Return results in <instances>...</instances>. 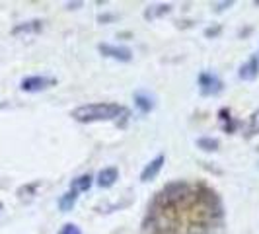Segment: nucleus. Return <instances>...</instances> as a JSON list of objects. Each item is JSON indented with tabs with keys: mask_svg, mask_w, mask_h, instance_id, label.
<instances>
[{
	"mask_svg": "<svg viewBox=\"0 0 259 234\" xmlns=\"http://www.w3.org/2000/svg\"><path fill=\"white\" fill-rule=\"evenodd\" d=\"M125 113L127 109L123 105L100 102V104H86L76 107L72 111V119L78 123H100V121H115Z\"/></svg>",
	"mask_w": 259,
	"mask_h": 234,
	"instance_id": "f257e3e1",
	"label": "nucleus"
},
{
	"mask_svg": "<svg viewBox=\"0 0 259 234\" xmlns=\"http://www.w3.org/2000/svg\"><path fill=\"white\" fill-rule=\"evenodd\" d=\"M98 51L102 53L107 59H113L119 63H131L133 61V51L129 47H123V45H111V43H100L98 45Z\"/></svg>",
	"mask_w": 259,
	"mask_h": 234,
	"instance_id": "f03ea898",
	"label": "nucleus"
},
{
	"mask_svg": "<svg viewBox=\"0 0 259 234\" xmlns=\"http://www.w3.org/2000/svg\"><path fill=\"white\" fill-rule=\"evenodd\" d=\"M57 80L51 76H43V74H33V76H26L20 82V88L29 94H35V92H43L47 88H51Z\"/></svg>",
	"mask_w": 259,
	"mask_h": 234,
	"instance_id": "7ed1b4c3",
	"label": "nucleus"
},
{
	"mask_svg": "<svg viewBox=\"0 0 259 234\" xmlns=\"http://www.w3.org/2000/svg\"><path fill=\"white\" fill-rule=\"evenodd\" d=\"M199 92L203 96H217L222 92V80L214 76L212 72H201L199 74Z\"/></svg>",
	"mask_w": 259,
	"mask_h": 234,
	"instance_id": "20e7f679",
	"label": "nucleus"
},
{
	"mask_svg": "<svg viewBox=\"0 0 259 234\" xmlns=\"http://www.w3.org/2000/svg\"><path fill=\"white\" fill-rule=\"evenodd\" d=\"M164 162H166V156L164 154H158L156 158H152V160L143 168V172H141V182L148 183V182H152V180H156V176L164 168Z\"/></svg>",
	"mask_w": 259,
	"mask_h": 234,
	"instance_id": "39448f33",
	"label": "nucleus"
},
{
	"mask_svg": "<svg viewBox=\"0 0 259 234\" xmlns=\"http://www.w3.org/2000/svg\"><path fill=\"white\" fill-rule=\"evenodd\" d=\"M117 180H119V170H117L115 166H107V168L100 170V174H98V180H96V183H98L102 189H107V187L115 185Z\"/></svg>",
	"mask_w": 259,
	"mask_h": 234,
	"instance_id": "423d86ee",
	"label": "nucleus"
},
{
	"mask_svg": "<svg viewBox=\"0 0 259 234\" xmlns=\"http://www.w3.org/2000/svg\"><path fill=\"white\" fill-rule=\"evenodd\" d=\"M238 76L242 78V80H247V82H251V80H255L259 76V59L257 55H253L247 63L240 66V72H238Z\"/></svg>",
	"mask_w": 259,
	"mask_h": 234,
	"instance_id": "0eeeda50",
	"label": "nucleus"
},
{
	"mask_svg": "<svg viewBox=\"0 0 259 234\" xmlns=\"http://www.w3.org/2000/svg\"><path fill=\"white\" fill-rule=\"evenodd\" d=\"M43 29V22L41 20H29V22H22L18 26L12 27V35H22V33H39Z\"/></svg>",
	"mask_w": 259,
	"mask_h": 234,
	"instance_id": "6e6552de",
	"label": "nucleus"
},
{
	"mask_svg": "<svg viewBox=\"0 0 259 234\" xmlns=\"http://www.w3.org/2000/svg\"><path fill=\"white\" fill-rule=\"evenodd\" d=\"M76 201H78V191L68 189L66 193H63L59 197V209H61L63 213H68V211H72V207L76 205Z\"/></svg>",
	"mask_w": 259,
	"mask_h": 234,
	"instance_id": "1a4fd4ad",
	"label": "nucleus"
},
{
	"mask_svg": "<svg viewBox=\"0 0 259 234\" xmlns=\"http://www.w3.org/2000/svg\"><path fill=\"white\" fill-rule=\"evenodd\" d=\"M135 104L137 107L143 111V113H150L154 109V100L148 96V94H143V92H137L135 94Z\"/></svg>",
	"mask_w": 259,
	"mask_h": 234,
	"instance_id": "9d476101",
	"label": "nucleus"
},
{
	"mask_svg": "<svg viewBox=\"0 0 259 234\" xmlns=\"http://www.w3.org/2000/svg\"><path fill=\"white\" fill-rule=\"evenodd\" d=\"M92 180H94V178H92L90 174H82V176H78L76 180L70 182V189H74L78 193H80V191H88L92 187Z\"/></svg>",
	"mask_w": 259,
	"mask_h": 234,
	"instance_id": "9b49d317",
	"label": "nucleus"
},
{
	"mask_svg": "<svg viewBox=\"0 0 259 234\" xmlns=\"http://www.w3.org/2000/svg\"><path fill=\"white\" fill-rule=\"evenodd\" d=\"M197 146L205 152H214L219 148V141L212 137H201V139H197Z\"/></svg>",
	"mask_w": 259,
	"mask_h": 234,
	"instance_id": "f8f14e48",
	"label": "nucleus"
},
{
	"mask_svg": "<svg viewBox=\"0 0 259 234\" xmlns=\"http://www.w3.org/2000/svg\"><path fill=\"white\" fill-rule=\"evenodd\" d=\"M169 10H171L169 4H158V6L148 8V10L144 12V18H146V20H154L156 16H164V14H168Z\"/></svg>",
	"mask_w": 259,
	"mask_h": 234,
	"instance_id": "ddd939ff",
	"label": "nucleus"
},
{
	"mask_svg": "<svg viewBox=\"0 0 259 234\" xmlns=\"http://www.w3.org/2000/svg\"><path fill=\"white\" fill-rule=\"evenodd\" d=\"M259 135V109H255L251 117H249V123H247L246 137H255Z\"/></svg>",
	"mask_w": 259,
	"mask_h": 234,
	"instance_id": "4468645a",
	"label": "nucleus"
},
{
	"mask_svg": "<svg viewBox=\"0 0 259 234\" xmlns=\"http://www.w3.org/2000/svg\"><path fill=\"white\" fill-rule=\"evenodd\" d=\"M59 234H82V230L78 228L74 222H66L65 226L59 230Z\"/></svg>",
	"mask_w": 259,
	"mask_h": 234,
	"instance_id": "2eb2a0df",
	"label": "nucleus"
},
{
	"mask_svg": "<svg viewBox=\"0 0 259 234\" xmlns=\"http://www.w3.org/2000/svg\"><path fill=\"white\" fill-rule=\"evenodd\" d=\"M219 33H221V27H214V29L208 27V29H205V35H207V37H217Z\"/></svg>",
	"mask_w": 259,
	"mask_h": 234,
	"instance_id": "dca6fc26",
	"label": "nucleus"
},
{
	"mask_svg": "<svg viewBox=\"0 0 259 234\" xmlns=\"http://www.w3.org/2000/svg\"><path fill=\"white\" fill-rule=\"evenodd\" d=\"M232 4H234L232 0H228V2H222V4H217V8H214V10H217V12H222V10H226V8H230Z\"/></svg>",
	"mask_w": 259,
	"mask_h": 234,
	"instance_id": "f3484780",
	"label": "nucleus"
},
{
	"mask_svg": "<svg viewBox=\"0 0 259 234\" xmlns=\"http://www.w3.org/2000/svg\"><path fill=\"white\" fill-rule=\"evenodd\" d=\"M66 6H68V8L72 10V8H76V6H82V2H68Z\"/></svg>",
	"mask_w": 259,
	"mask_h": 234,
	"instance_id": "a211bd4d",
	"label": "nucleus"
},
{
	"mask_svg": "<svg viewBox=\"0 0 259 234\" xmlns=\"http://www.w3.org/2000/svg\"><path fill=\"white\" fill-rule=\"evenodd\" d=\"M2 209H4V205H2V203H0V215H2Z\"/></svg>",
	"mask_w": 259,
	"mask_h": 234,
	"instance_id": "6ab92c4d",
	"label": "nucleus"
},
{
	"mask_svg": "<svg viewBox=\"0 0 259 234\" xmlns=\"http://www.w3.org/2000/svg\"><path fill=\"white\" fill-rule=\"evenodd\" d=\"M257 59H259V55H257Z\"/></svg>",
	"mask_w": 259,
	"mask_h": 234,
	"instance_id": "aec40b11",
	"label": "nucleus"
}]
</instances>
